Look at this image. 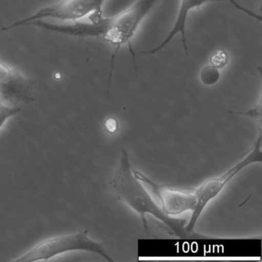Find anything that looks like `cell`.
<instances>
[{
    "label": "cell",
    "mask_w": 262,
    "mask_h": 262,
    "mask_svg": "<svg viewBox=\"0 0 262 262\" xmlns=\"http://www.w3.org/2000/svg\"><path fill=\"white\" fill-rule=\"evenodd\" d=\"M159 0H136L134 4L116 16H90L88 22L70 23L66 27L69 36L82 38H102L113 46L108 89L111 85L112 74L115 59L122 47L128 44L133 54L132 39L136 35L142 23L154 8Z\"/></svg>",
    "instance_id": "cell-1"
},
{
    "label": "cell",
    "mask_w": 262,
    "mask_h": 262,
    "mask_svg": "<svg viewBox=\"0 0 262 262\" xmlns=\"http://www.w3.org/2000/svg\"><path fill=\"white\" fill-rule=\"evenodd\" d=\"M111 187L117 200L123 202L142 217L145 231L148 232L145 214H149L165 224L171 234L179 238H205L208 236L185 229L186 219H176L164 212L160 206L153 200L151 194L133 174V167L130 163L128 153L122 149L119 166L111 180Z\"/></svg>",
    "instance_id": "cell-2"
},
{
    "label": "cell",
    "mask_w": 262,
    "mask_h": 262,
    "mask_svg": "<svg viewBox=\"0 0 262 262\" xmlns=\"http://www.w3.org/2000/svg\"><path fill=\"white\" fill-rule=\"evenodd\" d=\"M88 230H84L73 234H63L42 241L16 262H31L37 260H48L64 253L84 251L95 253L103 257L105 260L113 262V259L106 252L102 243L92 240L88 235Z\"/></svg>",
    "instance_id": "cell-3"
},
{
    "label": "cell",
    "mask_w": 262,
    "mask_h": 262,
    "mask_svg": "<svg viewBox=\"0 0 262 262\" xmlns=\"http://www.w3.org/2000/svg\"><path fill=\"white\" fill-rule=\"evenodd\" d=\"M261 163V133L259 132L258 138L254 142L251 151L245 156L243 159L237 162L234 166L227 170L225 173L217 177L211 178L205 180L195 191L196 205L194 209L191 211V219L186 224L185 229L188 232H194V227L201 214L205 210V207L213 199H215L225 188V185L244 168L251 165V164Z\"/></svg>",
    "instance_id": "cell-4"
},
{
    "label": "cell",
    "mask_w": 262,
    "mask_h": 262,
    "mask_svg": "<svg viewBox=\"0 0 262 262\" xmlns=\"http://www.w3.org/2000/svg\"><path fill=\"white\" fill-rule=\"evenodd\" d=\"M105 0H61L59 2L39 9L34 14L3 28L8 31L16 27H24L36 20L54 19L63 23L80 21L92 14L102 15V7Z\"/></svg>",
    "instance_id": "cell-5"
},
{
    "label": "cell",
    "mask_w": 262,
    "mask_h": 262,
    "mask_svg": "<svg viewBox=\"0 0 262 262\" xmlns=\"http://www.w3.org/2000/svg\"><path fill=\"white\" fill-rule=\"evenodd\" d=\"M33 81L0 59V101L13 106L34 101Z\"/></svg>",
    "instance_id": "cell-6"
},
{
    "label": "cell",
    "mask_w": 262,
    "mask_h": 262,
    "mask_svg": "<svg viewBox=\"0 0 262 262\" xmlns=\"http://www.w3.org/2000/svg\"><path fill=\"white\" fill-rule=\"evenodd\" d=\"M133 174L139 181L151 187L152 192L160 201L161 208L168 215L174 216L185 211H192L195 208L196 196L194 192H186L174 189L168 185H161L134 168Z\"/></svg>",
    "instance_id": "cell-7"
},
{
    "label": "cell",
    "mask_w": 262,
    "mask_h": 262,
    "mask_svg": "<svg viewBox=\"0 0 262 262\" xmlns=\"http://www.w3.org/2000/svg\"><path fill=\"white\" fill-rule=\"evenodd\" d=\"M226 0H180V5H179V11H178L177 16L176 18L172 28L170 30L166 37L164 40L159 44L158 47H155L151 50H146V51L133 52L132 56H138V55H154L159 53V51L165 48L168 44L171 42L174 36L178 34H180L182 36V42L183 45L184 51L185 55L188 56V44L186 41V35H185V30H186L187 20H188V15L190 12L196 9L200 8L203 6L209 4H215V3L225 2Z\"/></svg>",
    "instance_id": "cell-8"
},
{
    "label": "cell",
    "mask_w": 262,
    "mask_h": 262,
    "mask_svg": "<svg viewBox=\"0 0 262 262\" xmlns=\"http://www.w3.org/2000/svg\"><path fill=\"white\" fill-rule=\"evenodd\" d=\"M221 73L219 69L211 64L205 66L200 72V80L206 86L215 85L220 80Z\"/></svg>",
    "instance_id": "cell-9"
},
{
    "label": "cell",
    "mask_w": 262,
    "mask_h": 262,
    "mask_svg": "<svg viewBox=\"0 0 262 262\" xmlns=\"http://www.w3.org/2000/svg\"><path fill=\"white\" fill-rule=\"evenodd\" d=\"M20 110L21 108L19 106L9 105L0 101V128L10 118L16 116Z\"/></svg>",
    "instance_id": "cell-10"
},
{
    "label": "cell",
    "mask_w": 262,
    "mask_h": 262,
    "mask_svg": "<svg viewBox=\"0 0 262 262\" xmlns=\"http://www.w3.org/2000/svg\"><path fill=\"white\" fill-rule=\"evenodd\" d=\"M228 60L229 58L227 52L224 50H217L210 57L209 63L220 70L226 67L227 64L228 63Z\"/></svg>",
    "instance_id": "cell-11"
},
{
    "label": "cell",
    "mask_w": 262,
    "mask_h": 262,
    "mask_svg": "<svg viewBox=\"0 0 262 262\" xmlns=\"http://www.w3.org/2000/svg\"><path fill=\"white\" fill-rule=\"evenodd\" d=\"M226 1H228L231 5L234 6V7H235V9H237L239 11L245 13V14L248 15L250 17L253 18V19H256V20L259 21V22H261V16H260V15L256 14V13L251 11V10L242 7V6H241L240 4L236 1V0H226Z\"/></svg>",
    "instance_id": "cell-12"
},
{
    "label": "cell",
    "mask_w": 262,
    "mask_h": 262,
    "mask_svg": "<svg viewBox=\"0 0 262 262\" xmlns=\"http://www.w3.org/2000/svg\"><path fill=\"white\" fill-rule=\"evenodd\" d=\"M105 131L110 134H115L119 130V121L116 118L110 117L105 121L104 123Z\"/></svg>",
    "instance_id": "cell-13"
},
{
    "label": "cell",
    "mask_w": 262,
    "mask_h": 262,
    "mask_svg": "<svg viewBox=\"0 0 262 262\" xmlns=\"http://www.w3.org/2000/svg\"><path fill=\"white\" fill-rule=\"evenodd\" d=\"M260 110H261V106L260 105H259L258 106L254 108H251V110H248L247 113H237V112H231V113H234V114L236 115H242V116H251V117H254L257 119V117H260L261 116V113H260Z\"/></svg>",
    "instance_id": "cell-14"
}]
</instances>
